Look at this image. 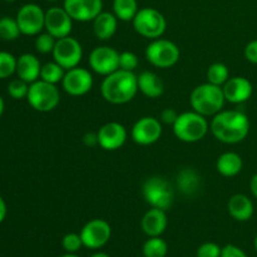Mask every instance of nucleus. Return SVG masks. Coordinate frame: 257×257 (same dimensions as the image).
Returning <instances> with one entry per match:
<instances>
[{"label": "nucleus", "mask_w": 257, "mask_h": 257, "mask_svg": "<svg viewBox=\"0 0 257 257\" xmlns=\"http://www.w3.org/2000/svg\"><path fill=\"white\" fill-rule=\"evenodd\" d=\"M64 68L62 65L58 64L57 62H49L42 65V70H40V79L45 80L52 84H57V83L62 82L64 78Z\"/></svg>", "instance_id": "bb28decb"}, {"label": "nucleus", "mask_w": 257, "mask_h": 257, "mask_svg": "<svg viewBox=\"0 0 257 257\" xmlns=\"http://www.w3.org/2000/svg\"><path fill=\"white\" fill-rule=\"evenodd\" d=\"M211 132L218 141L227 145L240 143L250 132V120L240 110H221L213 115Z\"/></svg>", "instance_id": "f257e3e1"}, {"label": "nucleus", "mask_w": 257, "mask_h": 257, "mask_svg": "<svg viewBox=\"0 0 257 257\" xmlns=\"http://www.w3.org/2000/svg\"><path fill=\"white\" fill-rule=\"evenodd\" d=\"M137 0H114L113 12L114 15L122 22H133L138 13Z\"/></svg>", "instance_id": "a878e982"}, {"label": "nucleus", "mask_w": 257, "mask_h": 257, "mask_svg": "<svg viewBox=\"0 0 257 257\" xmlns=\"http://www.w3.org/2000/svg\"><path fill=\"white\" fill-rule=\"evenodd\" d=\"M60 257H79V256L74 255V253H67V255H63V256H60Z\"/></svg>", "instance_id": "a18cd8bd"}, {"label": "nucleus", "mask_w": 257, "mask_h": 257, "mask_svg": "<svg viewBox=\"0 0 257 257\" xmlns=\"http://www.w3.org/2000/svg\"><path fill=\"white\" fill-rule=\"evenodd\" d=\"M138 63V57L133 52H123L119 54V69L135 72Z\"/></svg>", "instance_id": "f704fd0d"}, {"label": "nucleus", "mask_w": 257, "mask_h": 257, "mask_svg": "<svg viewBox=\"0 0 257 257\" xmlns=\"http://www.w3.org/2000/svg\"><path fill=\"white\" fill-rule=\"evenodd\" d=\"M89 65L97 74L108 75L119 69V53L110 47H97L89 55Z\"/></svg>", "instance_id": "ddd939ff"}, {"label": "nucleus", "mask_w": 257, "mask_h": 257, "mask_svg": "<svg viewBox=\"0 0 257 257\" xmlns=\"http://www.w3.org/2000/svg\"><path fill=\"white\" fill-rule=\"evenodd\" d=\"M28 92H29V83L24 82L20 78L13 79L8 85V93L14 99H23L27 98Z\"/></svg>", "instance_id": "2f4dec72"}, {"label": "nucleus", "mask_w": 257, "mask_h": 257, "mask_svg": "<svg viewBox=\"0 0 257 257\" xmlns=\"http://www.w3.org/2000/svg\"><path fill=\"white\" fill-rule=\"evenodd\" d=\"M40 70H42V64L35 55L25 53L17 59V72L15 73L18 74V78L29 84L39 79Z\"/></svg>", "instance_id": "aec40b11"}, {"label": "nucleus", "mask_w": 257, "mask_h": 257, "mask_svg": "<svg viewBox=\"0 0 257 257\" xmlns=\"http://www.w3.org/2000/svg\"><path fill=\"white\" fill-rule=\"evenodd\" d=\"M138 90V77L135 72L123 69L105 75L100 87L103 98L112 104H125L131 102Z\"/></svg>", "instance_id": "f03ea898"}, {"label": "nucleus", "mask_w": 257, "mask_h": 257, "mask_svg": "<svg viewBox=\"0 0 257 257\" xmlns=\"http://www.w3.org/2000/svg\"><path fill=\"white\" fill-rule=\"evenodd\" d=\"M228 77H230V72L223 63H213L207 70V80L211 84L221 87L230 79Z\"/></svg>", "instance_id": "c85d7f7f"}, {"label": "nucleus", "mask_w": 257, "mask_h": 257, "mask_svg": "<svg viewBox=\"0 0 257 257\" xmlns=\"http://www.w3.org/2000/svg\"><path fill=\"white\" fill-rule=\"evenodd\" d=\"M83 57V48L80 43L75 38L65 37L57 39L53 58L54 62L62 65L65 70H69L79 65Z\"/></svg>", "instance_id": "1a4fd4ad"}, {"label": "nucleus", "mask_w": 257, "mask_h": 257, "mask_svg": "<svg viewBox=\"0 0 257 257\" xmlns=\"http://www.w3.org/2000/svg\"><path fill=\"white\" fill-rule=\"evenodd\" d=\"M62 246L68 253H74L77 252V251H79L80 247L83 246V241H82V237H80V233L79 235L74 232L67 233V235L63 237Z\"/></svg>", "instance_id": "72a5a7b5"}, {"label": "nucleus", "mask_w": 257, "mask_h": 257, "mask_svg": "<svg viewBox=\"0 0 257 257\" xmlns=\"http://www.w3.org/2000/svg\"><path fill=\"white\" fill-rule=\"evenodd\" d=\"M208 122L205 115L195 112H185L178 114L173 123V133L180 141L195 143L202 140L208 132Z\"/></svg>", "instance_id": "20e7f679"}, {"label": "nucleus", "mask_w": 257, "mask_h": 257, "mask_svg": "<svg viewBox=\"0 0 257 257\" xmlns=\"http://www.w3.org/2000/svg\"><path fill=\"white\" fill-rule=\"evenodd\" d=\"M17 22L22 34L37 35L45 28V12L39 5L29 3L19 9Z\"/></svg>", "instance_id": "9d476101"}, {"label": "nucleus", "mask_w": 257, "mask_h": 257, "mask_svg": "<svg viewBox=\"0 0 257 257\" xmlns=\"http://www.w3.org/2000/svg\"><path fill=\"white\" fill-rule=\"evenodd\" d=\"M17 72V58L8 52H0V79L9 78Z\"/></svg>", "instance_id": "7c9ffc66"}, {"label": "nucleus", "mask_w": 257, "mask_h": 257, "mask_svg": "<svg viewBox=\"0 0 257 257\" xmlns=\"http://www.w3.org/2000/svg\"><path fill=\"white\" fill-rule=\"evenodd\" d=\"M180 48L167 39H153L146 48V58L157 68H171L180 60Z\"/></svg>", "instance_id": "6e6552de"}, {"label": "nucleus", "mask_w": 257, "mask_h": 257, "mask_svg": "<svg viewBox=\"0 0 257 257\" xmlns=\"http://www.w3.org/2000/svg\"><path fill=\"white\" fill-rule=\"evenodd\" d=\"M73 28V19L64 8H50L45 12V29L55 39L69 37Z\"/></svg>", "instance_id": "2eb2a0df"}, {"label": "nucleus", "mask_w": 257, "mask_h": 257, "mask_svg": "<svg viewBox=\"0 0 257 257\" xmlns=\"http://www.w3.org/2000/svg\"><path fill=\"white\" fill-rule=\"evenodd\" d=\"M64 8L73 20L90 22L102 13V0H64Z\"/></svg>", "instance_id": "dca6fc26"}, {"label": "nucleus", "mask_w": 257, "mask_h": 257, "mask_svg": "<svg viewBox=\"0 0 257 257\" xmlns=\"http://www.w3.org/2000/svg\"><path fill=\"white\" fill-rule=\"evenodd\" d=\"M83 142H84V145L87 146V147H94V146L98 145V135L97 133H87V135H84V137H83Z\"/></svg>", "instance_id": "ea45409f"}, {"label": "nucleus", "mask_w": 257, "mask_h": 257, "mask_svg": "<svg viewBox=\"0 0 257 257\" xmlns=\"http://www.w3.org/2000/svg\"><path fill=\"white\" fill-rule=\"evenodd\" d=\"M167 243L160 236L151 237L143 245V255H145V257H165L167 255Z\"/></svg>", "instance_id": "cd10ccee"}, {"label": "nucleus", "mask_w": 257, "mask_h": 257, "mask_svg": "<svg viewBox=\"0 0 257 257\" xmlns=\"http://www.w3.org/2000/svg\"><path fill=\"white\" fill-rule=\"evenodd\" d=\"M178 118V113L176 112L175 109H172V108H166L165 110L162 112V114H161V120H162L163 123H166V124H172L176 122V119Z\"/></svg>", "instance_id": "58836bf2"}, {"label": "nucleus", "mask_w": 257, "mask_h": 257, "mask_svg": "<svg viewBox=\"0 0 257 257\" xmlns=\"http://www.w3.org/2000/svg\"><path fill=\"white\" fill-rule=\"evenodd\" d=\"M27 99L33 109L45 113L57 108L59 104L60 94L55 84L39 79L29 84Z\"/></svg>", "instance_id": "39448f33"}, {"label": "nucleus", "mask_w": 257, "mask_h": 257, "mask_svg": "<svg viewBox=\"0 0 257 257\" xmlns=\"http://www.w3.org/2000/svg\"><path fill=\"white\" fill-rule=\"evenodd\" d=\"M167 215L166 211L160 210V208L152 207L145 213L142 218V230L150 237H157L161 236L167 228Z\"/></svg>", "instance_id": "6ab92c4d"}, {"label": "nucleus", "mask_w": 257, "mask_h": 257, "mask_svg": "<svg viewBox=\"0 0 257 257\" xmlns=\"http://www.w3.org/2000/svg\"><path fill=\"white\" fill-rule=\"evenodd\" d=\"M48 2H57V0H48Z\"/></svg>", "instance_id": "09e8293b"}, {"label": "nucleus", "mask_w": 257, "mask_h": 257, "mask_svg": "<svg viewBox=\"0 0 257 257\" xmlns=\"http://www.w3.org/2000/svg\"><path fill=\"white\" fill-rule=\"evenodd\" d=\"M177 187L185 196H193L201 187V177L193 168H183L178 172Z\"/></svg>", "instance_id": "393cba45"}, {"label": "nucleus", "mask_w": 257, "mask_h": 257, "mask_svg": "<svg viewBox=\"0 0 257 257\" xmlns=\"http://www.w3.org/2000/svg\"><path fill=\"white\" fill-rule=\"evenodd\" d=\"M5 2H15V0H5Z\"/></svg>", "instance_id": "de8ad7c7"}, {"label": "nucleus", "mask_w": 257, "mask_h": 257, "mask_svg": "<svg viewBox=\"0 0 257 257\" xmlns=\"http://www.w3.org/2000/svg\"><path fill=\"white\" fill-rule=\"evenodd\" d=\"M90 257H109V255H107V253H104V252H97Z\"/></svg>", "instance_id": "c03bdc74"}, {"label": "nucleus", "mask_w": 257, "mask_h": 257, "mask_svg": "<svg viewBox=\"0 0 257 257\" xmlns=\"http://www.w3.org/2000/svg\"><path fill=\"white\" fill-rule=\"evenodd\" d=\"M5 216H7V203H5L4 198L0 196V223L4 221Z\"/></svg>", "instance_id": "a19ab883"}, {"label": "nucleus", "mask_w": 257, "mask_h": 257, "mask_svg": "<svg viewBox=\"0 0 257 257\" xmlns=\"http://www.w3.org/2000/svg\"><path fill=\"white\" fill-rule=\"evenodd\" d=\"M20 34L22 32H20L17 19H13L10 17H4L0 19V38L3 40L12 42L17 39Z\"/></svg>", "instance_id": "c756f323"}, {"label": "nucleus", "mask_w": 257, "mask_h": 257, "mask_svg": "<svg viewBox=\"0 0 257 257\" xmlns=\"http://www.w3.org/2000/svg\"><path fill=\"white\" fill-rule=\"evenodd\" d=\"M98 145L105 151H117L127 141V130L118 122L105 123L97 132Z\"/></svg>", "instance_id": "f3484780"}, {"label": "nucleus", "mask_w": 257, "mask_h": 257, "mask_svg": "<svg viewBox=\"0 0 257 257\" xmlns=\"http://www.w3.org/2000/svg\"><path fill=\"white\" fill-rule=\"evenodd\" d=\"M110 236H112L110 225L102 218L89 221L80 231L83 246L92 248V250L103 247L109 241Z\"/></svg>", "instance_id": "9b49d317"}, {"label": "nucleus", "mask_w": 257, "mask_h": 257, "mask_svg": "<svg viewBox=\"0 0 257 257\" xmlns=\"http://www.w3.org/2000/svg\"><path fill=\"white\" fill-rule=\"evenodd\" d=\"M227 208L232 218H235L236 221H241V222L248 221L253 215L252 201L247 196L241 195V193L233 195L230 198Z\"/></svg>", "instance_id": "4be33fe9"}, {"label": "nucleus", "mask_w": 257, "mask_h": 257, "mask_svg": "<svg viewBox=\"0 0 257 257\" xmlns=\"http://www.w3.org/2000/svg\"><path fill=\"white\" fill-rule=\"evenodd\" d=\"M245 58L248 62L257 64V40L248 43L245 48Z\"/></svg>", "instance_id": "4c0bfd02"}, {"label": "nucleus", "mask_w": 257, "mask_h": 257, "mask_svg": "<svg viewBox=\"0 0 257 257\" xmlns=\"http://www.w3.org/2000/svg\"><path fill=\"white\" fill-rule=\"evenodd\" d=\"M133 28L142 37L158 39L165 34L167 22L162 13L155 8H143L133 19Z\"/></svg>", "instance_id": "0eeeda50"}, {"label": "nucleus", "mask_w": 257, "mask_h": 257, "mask_svg": "<svg viewBox=\"0 0 257 257\" xmlns=\"http://www.w3.org/2000/svg\"><path fill=\"white\" fill-rule=\"evenodd\" d=\"M225 94L220 85L205 83L192 90L190 97L193 110L205 117L216 115L221 112L225 104Z\"/></svg>", "instance_id": "7ed1b4c3"}, {"label": "nucleus", "mask_w": 257, "mask_h": 257, "mask_svg": "<svg viewBox=\"0 0 257 257\" xmlns=\"http://www.w3.org/2000/svg\"><path fill=\"white\" fill-rule=\"evenodd\" d=\"M242 158L235 152H226L218 157L216 162V168L223 177H235L242 170Z\"/></svg>", "instance_id": "b1692460"}, {"label": "nucleus", "mask_w": 257, "mask_h": 257, "mask_svg": "<svg viewBox=\"0 0 257 257\" xmlns=\"http://www.w3.org/2000/svg\"><path fill=\"white\" fill-rule=\"evenodd\" d=\"M63 89L73 97L84 95L92 89L93 77L90 72L85 68L75 67L67 70L62 80Z\"/></svg>", "instance_id": "f8f14e48"}, {"label": "nucleus", "mask_w": 257, "mask_h": 257, "mask_svg": "<svg viewBox=\"0 0 257 257\" xmlns=\"http://www.w3.org/2000/svg\"><path fill=\"white\" fill-rule=\"evenodd\" d=\"M221 257H247V255L237 246L226 245L221 250Z\"/></svg>", "instance_id": "e433bc0d"}, {"label": "nucleus", "mask_w": 257, "mask_h": 257, "mask_svg": "<svg viewBox=\"0 0 257 257\" xmlns=\"http://www.w3.org/2000/svg\"><path fill=\"white\" fill-rule=\"evenodd\" d=\"M222 248L213 242H205L198 247L197 257H221Z\"/></svg>", "instance_id": "c9c22d12"}, {"label": "nucleus", "mask_w": 257, "mask_h": 257, "mask_svg": "<svg viewBox=\"0 0 257 257\" xmlns=\"http://www.w3.org/2000/svg\"><path fill=\"white\" fill-rule=\"evenodd\" d=\"M250 188H251V192H252V195L257 198V173L256 175H253L252 178H251Z\"/></svg>", "instance_id": "79ce46f5"}, {"label": "nucleus", "mask_w": 257, "mask_h": 257, "mask_svg": "<svg viewBox=\"0 0 257 257\" xmlns=\"http://www.w3.org/2000/svg\"><path fill=\"white\" fill-rule=\"evenodd\" d=\"M143 197L146 202L150 203L152 207L167 211L171 208L175 198L173 188L166 178L153 176L146 180L143 183Z\"/></svg>", "instance_id": "423d86ee"}, {"label": "nucleus", "mask_w": 257, "mask_h": 257, "mask_svg": "<svg viewBox=\"0 0 257 257\" xmlns=\"http://www.w3.org/2000/svg\"><path fill=\"white\" fill-rule=\"evenodd\" d=\"M131 135L137 145H153L162 136V124L155 117H143L135 123Z\"/></svg>", "instance_id": "4468645a"}, {"label": "nucleus", "mask_w": 257, "mask_h": 257, "mask_svg": "<svg viewBox=\"0 0 257 257\" xmlns=\"http://www.w3.org/2000/svg\"><path fill=\"white\" fill-rule=\"evenodd\" d=\"M3 113H4V100L0 97V117L3 115Z\"/></svg>", "instance_id": "37998d69"}, {"label": "nucleus", "mask_w": 257, "mask_h": 257, "mask_svg": "<svg viewBox=\"0 0 257 257\" xmlns=\"http://www.w3.org/2000/svg\"><path fill=\"white\" fill-rule=\"evenodd\" d=\"M255 248H256V251H257V236L255 237Z\"/></svg>", "instance_id": "49530a36"}, {"label": "nucleus", "mask_w": 257, "mask_h": 257, "mask_svg": "<svg viewBox=\"0 0 257 257\" xmlns=\"http://www.w3.org/2000/svg\"><path fill=\"white\" fill-rule=\"evenodd\" d=\"M138 77V89L148 98H158L165 92V83L156 73L146 70Z\"/></svg>", "instance_id": "5701e85b"}, {"label": "nucleus", "mask_w": 257, "mask_h": 257, "mask_svg": "<svg viewBox=\"0 0 257 257\" xmlns=\"http://www.w3.org/2000/svg\"><path fill=\"white\" fill-rule=\"evenodd\" d=\"M55 43H57V39L52 34L43 33V34L38 35V38L35 39V48L42 54H48V53H53Z\"/></svg>", "instance_id": "473e14b6"}, {"label": "nucleus", "mask_w": 257, "mask_h": 257, "mask_svg": "<svg viewBox=\"0 0 257 257\" xmlns=\"http://www.w3.org/2000/svg\"><path fill=\"white\" fill-rule=\"evenodd\" d=\"M223 94L227 102L240 104L248 100L252 95V84L245 77L230 78L222 87Z\"/></svg>", "instance_id": "a211bd4d"}, {"label": "nucleus", "mask_w": 257, "mask_h": 257, "mask_svg": "<svg viewBox=\"0 0 257 257\" xmlns=\"http://www.w3.org/2000/svg\"><path fill=\"white\" fill-rule=\"evenodd\" d=\"M118 18L108 12H102L93 20V32L99 40H109L117 32Z\"/></svg>", "instance_id": "412c9836"}]
</instances>
